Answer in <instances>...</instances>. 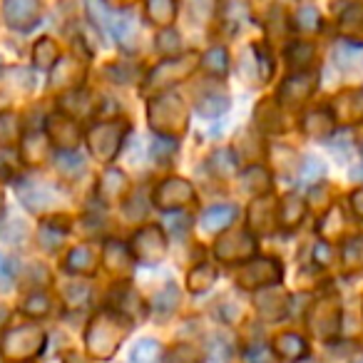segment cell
Wrapping results in <instances>:
<instances>
[{
	"instance_id": "8992f818",
	"label": "cell",
	"mask_w": 363,
	"mask_h": 363,
	"mask_svg": "<svg viewBox=\"0 0 363 363\" xmlns=\"http://www.w3.org/2000/svg\"><path fill=\"white\" fill-rule=\"evenodd\" d=\"M87 6V13H90L92 23L95 26H100L102 30H112V23H115V18H112L110 8H107L105 0H85Z\"/></svg>"
},
{
	"instance_id": "6da1fadb",
	"label": "cell",
	"mask_w": 363,
	"mask_h": 363,
	"mask_svg": "<svg viewBox=\"0 0 363 363\" xmlns=\"http://www.w3.org/2000/svg\"><path fill=\"white\" fill-rule=\"evenodd\" d=\"M125 331V323H120L115 316H105L102 313L97 321H92L90 331H87V348H90L92 356L110 358L117 351V346H120Z\"/></svg>"
},
{
	"instance_id": "ac0fdd59",
	"label": "cell",
	"mask_w": 363,
	"mask_h": 363,
	"mask_svg": "<svg viewBox=\"0 0 363 363\" xmlns=\"http://www.w3.org/2000/svg\"><path fill=\"white\" fill-rule=\"evenodd\" d=\"M353 177H356V179H363V164H361V167H356V169H353Z\"/></svg>"
},
{
	"instance_id": "8fae6325",
	"label": "cell",
	"mask_w": 363,
	"mask_h": 363,
	"mask_svg": "<svg viewBox=\"0 0 363 363\" xmlns=\"http://www.w3.org/2000/svg\"><path fill=\"white\" fill-rule=\"evenodd\" d=\"M227 50H222V48H214V50L207 52V57H204V65H207V70H212L214 75H222V72H227Z\"/></svg>"
},
{
	"instance_id": "2e32d148",
	"label": "cell",
	"mask_w": 363,
	"mask_h": 363,
	"mask_svg": "<svg viewBox=\"0 0 363 363\" xmlns=\"http://www.w3.org/2000/svg\"><path fill=\"white\" fill-rule=\"evenodd\" d=\"M13 284V264L6 257H0V286H11Z\"/></svg>"
},
{
	"instance_id": "d6986e66",
	"label": "cell",
	"mask_w": 363,
	"mask_h": 363,
	"mask_svg": "<svg viewBox=\"0 0 363 363\" xmlns=\"http://www.w3.org/2000/svg\"><path fill=\"white\" fill-rule=\"evenodd\" d=\"M0 363H3V361H0Z\"/></svg>"
},
{
	"instance_id": "52a82bcc",
	"label": "cell",
	"mask_w": 363,
	"mask_h": 363,
	"mask_svg": "<svg viewBox=\"0 0 363 363\" xmlns=\"http://www.w3.org/2000/svg\"><path fill=\"white\" fill-rule=\"evenodd\" d=\"M70 272H77V274H85V272H92L95 267V257L87 247H77L72 249V254L67 257V264H65Z\"/></svg>"
},
{
	"instance_id": "5bb4252c",
	"label": "cell",
	"mask_w": 363,
	"mask_h": 363,
	"mask_svg": "<svg viewBox=\"0 0 363 363\" xmlns=\"http://www.w3.org/2000/svg\"><path fill=\"white\" fill-rule=\"evenodd\" d=\"M164 227L169 234H174V237H182V232L189 227V219L184 217V214H169V217L164 219Z\"/></svg>"
},
{
	"instance_id": "9a60e30c",
	"label": "cell",
	"mask_w": 363,
	"mask_h": 363,
	"mask_svg": "<svg viewBox=\"0 0 363 363\" xmlns=\"http://www.w3.org/2000/svg\"><path fill=\"white\" fill-rule=\"evenodd\" d=\"M247 361L249 363H272V356L264 346H252L247 351Z\"/></svg>"
},
{
	"instance_id": "5b68a950",
	"label": "cell",
	"mask_w": 363,
	"mask_h": 363,
	"mask_svg": "<svg viewBox=\"0 0 363 363\" xmlns=\"http://www.w3.org/2000/svg\"><path fill=\"white\" fill-rule=\"evenodd\" d=\"M234 214H237V209H234L232 204H219V207H212L204 212L202 227L207 229V232H219V229L232 224Z\"/></svg>"
},
{
	"instance_id": "e0dca14e",
	"label": "cell",
	"mask_w": 363,
	"mask_h": 363,
	"mask_svg": "<svg viewBox=\"0 0 363 363\" xmlns=\"http://www.w3.org/2000/svg\"><path fill=\"white\" fill-rule=\"evenodd\" d=\"M353 207H356L358 214H363V192H356L353 194Z\"/></svg>"
},
{
	"instance_id": "ba28073f",
	"label": "cell",
	"mask_w": 363,
	"mask_h": 363,
	"mask_svg": "<svg viewBox=\"0 0 363 363\" xmlns=\"http://www.w3.org/2000/svg\"><path fill=\"white\" fill-rule=\"evenodd\" d=\"M162 356L160 351V343L157 341H140L135 346V351H132V363H157Z\"/></svg>"
},
{
	"instance_id": "9c48e42d",
	"label": "cell",
	"mask_w": 363,
	"mask_h": 363,
	"mask_svg": "<svg viewBox=\"0 0 363 363\" xmlns=\"http://www.w3.org/2000/svg\"><path fill=\"white\" fill-rule=\"evenodd\" d=\"M147 13L152 23H169L174 16V0H147Z\"/></svg>"
},
{
	"instance_id": "7c38bea8",
	"label": "cell",
	"mask_w": 363,
	"mask_h": 363,
	"mask_svg": "<svg viewBox=\"0 0 363 363\" xmlns=\"http://www.w3.org/2000/svg\"><path fill=\"white\" fill-rule=\"evenodd\" d=\"M55 57H57V50H55V45H52L50 40L38 43V48H35V62H38V65L50 67L52 62H55Z\"/></svg>"
},
{
	"instance_id": "3957f363",
	"label": "cell",
	"mask_w": 363,
	"mask_h": 363,
	"mask_svg": "<svg viewBox=\"0 0 363 363\" xmlns=\"http://www.w3.org/2000/svg\"><path fill=\"white\" fill-rule=\"evenodd\" d=\"M6 23L16 30H30L38 23V0H6Z\"/></svg>"
},
{
	"instance_id": "7a4b0ae2",
	"label": "cell",
	"mask_w": 363,
	"mask_h": 363,
	"mask_svg": "<svg viewBox=\"0 0 363 363\" xmlns=\"http://www.w3.org/2000/svg\"><path fill=\"white\" fill-rule=\"evenodd\" d=\"M43 346V333L38 328H16L3 338V348L8 356L16 358H28L33 353H38Z\"/></svg>"
},
{
	"instance_id": "4fadbf2b",
	"label": "cell",
	"mask_w": 363,
	"mask_h": 363,
	"mask_svg": "<svg viewBox=\"0 0 363 363\" xmlns=\"http://www.w3.org/2000/svg\"><path fill=\"white\" fill-rule=\"evenodd\" d=\"M48 308H50V301H48V296H43V294H35V296H30L23 303V311H26L28 316H45Z\"/></svg>"
},
{
	"instance_id": "277c9868",
	"label": "cell",
	"mask_w": 363,
	"mask_h": 363,
	"mask_svg": "<svg viewBox=\"0 0 363 363\" xmlns=\"http://www.w3.org/2000/svg\"><path fill=\"white\" fill-rule=\"evenodd\" d=\"M277 351L281 353V358H286V361H301L308 353V348H306V341H303L301 336H296V333H281V336L277 338Z\"/></svg>"
},
{
	"instance_id": "30bf717a",
	"label": "cell",
	"mask_w": 363,
	"mask_h": 363,
	"mask_svg": "<svg viewBox=\"0 0 363 363\" xmlns=\"http://www.w3.org/2000/svg\"><path fill=\"white\" fill-rule=\"evenodd\" d=\"M18 140V117L6 112L0 115V145H13Z\"/></svg>"
}]
</instances>
